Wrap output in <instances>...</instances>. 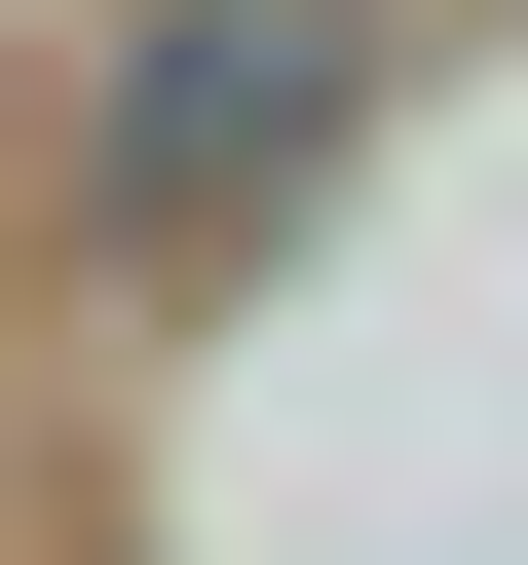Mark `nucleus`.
<instances>
[{
  "mask_svg": "<svg viewBox=\"0 0 528 565\" xmlns=\"http://www.w3.org/2000/svg\"><path fill=\"white\" fill-rule=\"evenodd\" d=\"M303 114H340V76H303V0H189V39L114 76V226H226V189H303Z\"/></svg>",
  "mask_w": 528,
  "mask_h": 565,
  "instance_id": "obj_1",
  "label": "nucleus"
}]
</instances>
